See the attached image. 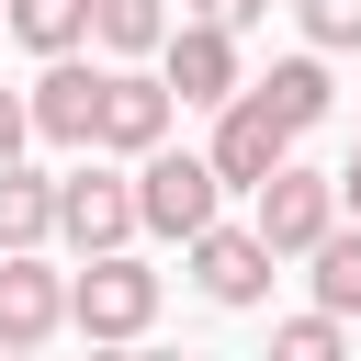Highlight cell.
<instances>
[{"label":"cell","instance_id":"cell-15","mask_svg":"<svg viewBox=\"0 0 361 361\" xmlns=\"http://www.w3.org/2000/svg\"><path fill=\"white\" fill-rule=\"evenodd\" d=\"M259 90H271V113H282L293 135H305V124H316V113L338 102V90H327V56H282V68L259 79Z\"/></svg>","mask_w":361,"mask_h":361},{"label":"cell","instance_id":"cell-10","mask_svg":"<svg viewBox=\"0 0 361 361\" xmlns=\"http://www.w3.org/2000/svg\"><path fill=\"white\" fill-rule=\"evenodd\" d=\"M23 113H34V135H56V147H90V113H102V68H79V45H68V56H45V79L23 90Z\"/></svg>","mask_w":361,"mask_h":361},{"label":"cell","instance_id":"cell-7","mask_svg":"<svg viewBox=\"0 0 361 361\" xmlns=\"http://www.w3.org/2000/svg\"><path fill=\"white\" fill-rule=\"evenodd\" d=\"M68 327V271H45L34 248H0V350H45Z\"/></svg>","mask_w":361,"mask_h":361},{"label":"cell","instance_id":"cell-8","mask_svg":"<svg viewBox=\"0 0 361 361\" xmlns=\"http://www.w3.org/2000/svg\"><path fill=\"white\" fill-rule=\"evenodd\" d=\"M158 79H169V102H226V90H237V34L203 23V11L169 23V34H158Z\"/></svg>","mask_w":361,"mask_h":361},{"label":"cell","instance_id":"cell-16","mask_svg":"<svg viewBox=\"0 0 361 361\" xmlns=\"http://www.w3.org/2000/svg\"><path fill=\"white\" fill-rule=\"evenodd\" d=\"M305 11V45L327 56V45H361V0H293Z\"/></svg>","mask_w":361,"mask_h":361},{"label":"cell","instance_id":"cell-19","mask_svg":"<svg viewBox=\"0 0 361 361\" xmlns=\"http://www.w3.org/2000/svg\"><path fill=\"white\" fill-rule=\"evenodd\" d=\"M192 11H203V23H226V34H237V23H259V11H271V0H192Z\"/></svg>","mask_w":361,"mask_h":361},{"label":"cell","instance_id":"cell-5","mask_svg":"<svg viewBox=\"0 0 361 361\" xmlns=\"http://www.w3.org/2000/svg\"><path fill=\"white\" fill-rule=\"evenodd\" d=\"M169 79H147V68H102V113H90V147L102 158H147L158 135H169Z\"/></svg>","mask_w":361,"mask_h":361},{"label":"cell","instance_id":"cell-2","mask_svg":"<svg viewBox=\"0 0 361 361\" xmlns=\"http://www.w3.org/2000/svg\"><path fill=\"white\" fill-rule=\"evenodd\" d=\"M214 192H226L214 158L169 147V135L135 158V226H147V237H192V226H214Z\"/></svg>","mask_w":361,"mask_h":361},{"label":"cell","instance_id":"cell-1","mask_svg":"<svg viewBox=\"0 0 361 361\" xmlns=\"http://www.w3.org/2000/svg\"><path fill=\"white\" fill-rule=\"evenodd\" d=\"M68 327L79 338H147L158 327V271L135 248H90V271L68 282Z\"/></svg>","mask_w":361,"mask_h":361},{"label":"cell","instance_id":"cell-20","mask_svg":"<svg viewBox=\"0 0 361 361\" xmlns=\"http://www.w3.org/2000/svg\"><path fill=\"white\" fill-rule=\"evenodd\" d=\"M338 203H350V214H361V147H350V169H338Z\"/></svg>","mask_w":361,"mask_h":361},{"label":"cell","instance_id":"cell-11","mask_svg":"<svg viewBox=\"0 0 361 361\" xmlns=\"http://www.w3.org/2000/svg\"><path fill=\"white\" fill-rule=\"evenodd\" d=\"M45 237H56V180L0 158V248H45Z\"/></svg>","mask_w":361,"mask_h":361},{"label":"cell","instance_id":"cell-9","mask_svg":"<svg viewBox=\"0 0 361 361\" xmlns=\"http://www.w3.org/2000/svg\"><path fill=\"white\" fill-rule=\"evenodd\" d=\"M180 248H192V282H203L214 305H259V293H271V248H259V226H192Z\"/></svg>","mask_w":361,"mask_h":361},{"label":"cell","instance_id":"cell-17","mask_svg":"<svg viewBox=\"0 0 361 361\" xmlns=\"http://www.w3.org/2000/svg\"><path fill=\"white\" fill-rule=\"evenodd\" d=\"M282 361H338V316H282Z\"/></svg>","mask_w":361,"mask_h":361},{"label":"cell","instance_id":"cell-13","mask_svg":"<svg viewBox=\"0 0 361 361\" xmlns=\"http://www.w3.org/2000/svg\"><path fill=\"white\" fill-rule=\"evenodd\" d=\"M0 23H11L34 56H68V45H90V0H0Z\"/></svg>","mask_w":361,"mask_h":361},{"label":"cell","instance_id":"cell-12","mask_svg":"<svg viewBox=\"0 0 361 361\" xmlns=\"http://www.w3.org/2000/svg\"><path fill=\"white\" fill-rule=\"evenodd\" d=\"M169 34V0H90V45L102 56H158Z\"/></svg>","mask_w":361,"mask_h":361},{"label":"cell","instance_id":"cell-18","mask_svg":"<svg viewBox=\"0 0 361 361\" xmlns=\"http://www.w3.org/2000/svg\"><path fill=\"white\" fill-rule=\"evenodd\" d=\"M23 135H34V113H23V90H0V158H23Z\"/></svg>","mask_w":361,"mask_h":361},{"label":"cell","instance_id":"cell-4","mask_svg":"<svg viewBox=\"0 0 361 361\" xmlns=\"http://www.w3.org/2000/svg\"><path fill=\"white\" fill-rule=\"evenodd\" d=\"M203 158H214V180H237V192H248L271 158H293V124L271 113V90H259V79H237V90L214 102V147H203Z\"/></svg>","mask_w":361,"mask_h":361},{"label":"cell","instance_id":"cell-6","mask_svg":"<svg viewBox=\"0 0 361 361\" xmlns=\"http://www.w3.org/2000/svg\"><path fill=\"white\" fill-rule=\"evenodd\" d=\"M56 237H68L79 259H90V248H124V237H135V180L102 169V158L68 169V180H56Z\"/></svg>","mask_w":361,"mask_h":361},{"label":"cell","instance_id":"cell-14","mask_svg":"<svg viewBox=\"0 0 361 361\" xmlns=\"http://www.w3.org/2000/svg\"><path fill=\"white\" fill-rule=\"evenodd\" d=\"M305 259H316V305L327 316H361V226H327Z\"/></svg>","mask_w":361,"mask_h":361},{"label":"cell","instance_id":"cell-3","mask_svg":"<svg viewBox=\"0 0 361 361\" xmlns=\"http://www.w3.org/2000/svg\"><path fill=\"white\" fill-rule=\"evenodd\" d=\"M248 192H259V214H248V226H259V248H271V259H305V248L338 226V180H327V169H293V158H271Z\"/></svg>","mask_w":361,"mask_h":361}]
</instances>
